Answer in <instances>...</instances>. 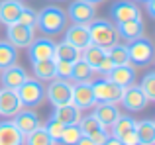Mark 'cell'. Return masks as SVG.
I'll return each instance as SVG.
<instances>
[{
	"mask_svg": "<svg viewBox=\"0 0 155 145\" xmlns=\"http://www.w3.org/2000/svg\"><path fill=\"white\" fill-rule=\"evenodd\" d=\"M45 98L51 102V106H63V104H71L73 98V82L67 79H59L55 76L49 80V86L45 88Z\"/></svg>",
	"mask_w": 155,
	"mask_h": 145,
	"instance_id": "277c9868",
	"label": "cell"
},
{
	"mask_svg": "<svg viewBox=\"0 0 155 145\" xmlns=\"http://www.w3.org/2000/svg\"><path fill=\"white\" fill-rule=\"evenodd\" d=\"M120 102L124 104V108L130 110V112H141L147 106L149 100H147V96L143 94L140 84H130V86H126L124 90H122Z\"/></svg>",
	"mask_w": 155,
	"mask_h": 145,
	"instance_id": "ba28073f",
	"label": "cell"
},
{
	"mask_svg": "<svg viewBox=\"0 0 155 145\" xmlns=\"http://www.w3.org/2000/svg\"><path fill=\"white\" fill-rule=\"evenodd\" d=\"M22 108H24V104L20 100L18 92L14 88H4L2 86V90H0V116L14 118Z\"/></svg>",
	"mask_w": 155,
	"mask_h": 145,
	"instance_id": "9c48e42d",
	"label": "cell"
},
{
	"mask_svg": "<svg viewBox=\"0 0 155 145\" xmlns=\"http://www.w3.org/2000/svg\"><path fill=\"white\" fill-rule=\"evenodd\" d=\"M112 67H114V61L108 57V55H106V57L102 59V63H100V67H98V72H102V75H106V72H108L110 69H112Z\"/></svg>",
	"mask_w": 155,
	"mask_h": 145,
	"instance_id": "ab89813d",
	"label": "cell"
},
{
	"mask_svg": "<svg viewBox=\"0 0 155 145\" xmlns=\"http://www.w3.org/2000/svg\"><path fill=\"white\" fill-rule=\"evenodd\" d=\"M16 92H18L22 104L28 108H35L45 100V86H43V82L38 79H30V76L16 88Z\"/></svg>",
	"mask_w": 155,
	"mask_h": 145,
	"instance_id": "3957f363",
	"label": "cell"
},
{
	"mask_svg": "<svg viewBox=\"0 0 155 145\" xmlns=\"http://www.w3.org/2000/svg\"><path fill=\"white\" fill-rule=\"evenodd\" d=\"M81 135H83V131H81L79 124H67V126L63 127V131H61L59 141L63 145H75L77 141H79Z\"/></svg>",
	"mask_w": 155,
	"mask_h": 145,
	"instance_id": "d6a6232c",
	"label": "cell"
},
{
	"mask_svg": "<svg viewBox=\"0 0 155 145\" xmlns=\"http://www.w3.org/2000/svg\"><path fill=\"white\" fill-rule=\"evenodd\" d=\"M104 57H106V49L100 47V45H94V43H88V45L81 51V59L87 61L88 65L92 67V71H98V67H100V63H102Z\"/></svg>",
	"mask_w": 155,
	"mask_h": 145,
	"instance_id": "cb8c5ba5",
	"label": "cell"
},
{
	"mask_svg": "<svg viewBox=\"0 0 155 145\" xmlns=\"http://www.w3.org/2000/svg\"><path fill=\"white\" fill-rule=\"evenodd\" d=\"M28 76H30L28 71L24 69V67H20V65L14 63V65H10V67H6V69L0 71V82H2L4 88H14L16 90Z\"/></svg>",
	"mask_w": 155,
	"mask_h": 145,
	"instance_id": "2e32d148",
	"label": "cell"
},
{
	"mask_svg": "<svg viewBox=\"0 0 155 145\" xmlns=\"http://www.w3.org/2000/svg\"><path fill=\"white\" fill-rule=\"evenodd\" d=\"M0 145H24V134L14 122H0Z\"/></svg>",
	"mask_w": 155,
	"mask_h": 145,
	"instance_id": "44dd1931",
	"label": "cell"
},
{
	"mask_svg": "<svg viewBox=\"0 0 155 145\" xmlns=\"http://www.w3.org/2000/svg\"><path fill=\"white\" fill-rule=\"evenodd\" d=\"M104 76L108 80H112L114 84H118L120 88H126V86H130V84H134V80H136V67H134L132 63L114 65Z\"/></svg>",
	"mask_w": 155,
	"mask_h": 145,
	"instance_id": "8fae6325",
	"label": "cell"
},
{
	"mask_svg": "<svg viewBox=\"0 0 155 145\" xmlns=\"http://www.w3.org/2000/svg\"><path fill=\"white\" fill-rule=\"evenodd\" d=\"M65 41L71 43L73 47L83 51L84 47L91 43V34H88V26H83V24H73L71 27H67L65 31Z\"/></svg>",
	"mask_w": 155,
	"mask_h": 145,
	"instance_id": "ac0fdd59",
	"label": "cell"
},
{
	"mask_svg": "<svg viewBox=\"0 0 155 145\" xmlns=\"http://www.w3.org/2000/svg\"><path fill=\"white\" fill-rule=\"evenodd\" d=\"M94 106L96 108H94L92 114H94L96 120H98L106 130H108V127L118 120V116H120L118 106H116V104H110V102H98V104H94Z\"/></svg>",
	"mask_w": 155,
	"mask_h": 145,
	"instance_id": "d6986e66",
	"label": "cell"
},
{
	"mask_svg": "<svg viewBox=\"0 0 155 145\" xmlns=\"http://www.w3.org/2000/svg\"><path fill=\"white\" fill-rule=\"evenodd\" d=\"M141 90H143V94L147 96V100H155V72L149 71L145 72V76L141 79Z\"/></svg>",
	"mask_w": 155,
	"mask_h": 145,
	"instance_id": "836d02e7",
	"label": "cell"
},
{
	"mask_svg": "<svg viewBox=\"0 0 155 145\" xmlns=\"http://www.w3.org/2000/svg\"><path fill=\"white\" fill-rule=\"evenodd\" d=\"M24 145H55V141L51 139V135L47 134L45 127L39 126L28 135H24Z\"/></svg>",
	"mask_w": 155,
	"mask_h": 145,
	"instance_id": "f1b7e54d",
	"label": "cell"
},
{
	"mask_svg": "<svg viewBox=\"0 0 155 145\" xmlns=\"http://www.w3.org/2000/svg\"><path fill=\"white\" fill-rule=\"evenodd\" d=\"M91 88H92V94H94V102H110V104H118L122 98V90L124 88H120L118 84H114L112 80H108L104 76V79L100 80H94V82H91Z\"/></svg>",
	"mask_w": 155,
	"mask_h": 145,
	"instance_id": "8992f818",
	"label": "cell"
},
{
	"mask_svg": "<svg viewBox=\"0 0 155 145\" xmlns=\"http://www.w3.org/2000/svg\"><path fill=\"white\" fill-rule=\"evenodd\" d=\"M136 137L140 145H155V122L153 120H141L136 122Z\"/></svg>",
	"mask_w": 155,
	"mask_h": 145,
	"instance_id": "7402d4cb",
	"label": "cell"
},
{
	"mask_svg": "<svg viewBox=\"0 0 155 145\" xmlns=\"http://www.w3.org/2000/svg\"><path fill=\"white\" fill-rule=\"evenodd\" d=\"M71 104L79 110H88L94 106V94H92L91 82H73V98Z\"/></svg>",
	"mask_w": 155,
	"mask_h": 145,
	"instance_id": "4fadbf2b",
	"label": "cell"
},
{
	"mask_svg": "<svg viewBox=\"0 0 155 145\" xmlns=\"http://www.w3.org/2000/svg\"><path fill=\"white\" fill-rule=\"evenodd\" d=\"M88 34H91V43L100 47H110L112 43L118 41V34H116V26L112 22L104 18H94L88 24Z\"/></svg>",
	"mask_w": 155,
	"mask_h": 145,
	"instance_id": "7a4b0ae2",
	"label": "cell"
},
{
	"mask_svg": "<svg viewBox=\"0 0 155 145\" xmlns=\"http://www.w3.org/2000/svg\"><path fill=\"white\" fill-rule=\"evenodd\" d=\"M137 2H145V0H137Z\"/></svg>",
	"mask_w": 155,
	"mask_h": 145,
	"instance_id": "f6af8a7d",
	"label": "cell"
},
{
	"mask_svg": "<svg viewBox=\"0 0 155 145\" xmlns=\"http://www.w3.org/2000/svg\"><path fill=\"white\" fill-rule=\"evenodd\" d=\"M118 139L122 141V145H140L137 143V137H136V130L126 134V135H122V137H118Z\"/></svg>",
	"mask_w": 155,
	"mask_h": 145,
	"instance_id": "f35d334b",
	"label": "cell"
},
{
	"mask_svg": "<svg viewBox=\"0 0 155 145\" xmlns=\"http://www.w3.org/2000/svg\"><path fill=\"white\" fill-rule=\"evenodd\" d=\"M53 59L55 61H59V59H63V61H77V59H81V49L73 47L71 43H67L63 39L61 43H55V55H53Z\"/></svg>",
	"mask_w": 155,
	"mask_h": 145,
	"instance_id": "4316f807",
	"label": "cell"
},
{
	"mask_svg": "<svg viewBox=\"0 0 155 145\" xmlns=\"http://www.w3.org/2000/svg\"><path fill=\"white\" fill-rule=\"evenodd\" d=\"M75 145H96V143L92 141V139L88 137V135H81V137H79V141H77Z\"/></svg>",
	"mask_w": 155,
	"mask_h": 145,
	"instance_id": "b9f144b4",
	"label": "cell"
},
{
	"mask_svg": "<svg viewBox=\"0 0 155 145\" xmlns=\"http://www.w3.org/2000/svg\"><path fill=\"white\" fill-rule=\"evenodd\" d=\"M35 22H38V12H35L34 8L24 6L22 12H20V16H18V24L28 26V27H35Z\"/></svg>",
	"mask_w": 155,
	"mask_h": 145,
	"instance_id": "e575fe53",
	"label": "cell"
},
{
	"mask_svg": "<svg viewBox=\"0 0 155 145\" xmlns=\"http://www.w3.org/2000/svg\"><path fill=\"white\" fill-rule=\"evenodd\" d=\"M65 12H67V20H71L73 24H83V26H88L96 18L94 6L84 0H73Z\"/></svg>",
	"mask_w": 155,
	"mask_h": 145,
	"instance_id": "52a82bcc",
	"label": "cell"
},
{
	"mask_svg": "<svg viewBox=\"0 0 155 145\" xmlns=\"http://www.w3.org/2000/svg\"><path fill=\"white\" fill-rule=\"evenodd\" d=\"M55 61V59H53ZM71 69H73V61H63V59H59V61H55V75L59 76V79H71Z\"/></svg>",
	"mask_w": 155,
	"mask_h": 145,
	"instance_id": "8d00e7d4",
	"label": "cell"
},
{
	"mask_svg": "<svg viewBox=\"0 0 155 145\" xmlns=\"http://www.w3.org/2000/svg\"><path fill=\"white\" fill-rule=\"evenodd\" d=\"M110 130H112V134L110 135H114V137H122V135H126V134H130V131H134L136 130V120L132 118V116H118V120L110 126Z\"/></svg>",
	"mask_w": 155,
	"mask_h": 145,
	"instance_id": "83f0119b",
	"label": "cell"
},
{
	"mask_svg": "<svg viewBox=\"0 0 155 145\" xmlns=\"http://www.w3.org/2000/svg\"><path fill=\"white\" fill-rule=\"evenodd\" d=\"M128 55H130V63L134 67H145L153 61V43L147 37H137L134 41H130L128 45Z\"/></svg>",
	"mask_w": 155,
	"mask_h": 145,
	"instance_id": "5b68a950",
	"label": "cell"
},
{
	"mask_svg": "<svg viewBox=\"0 0 155 145\" xmlns=\"http://www.w3.org/2000/svg\"><path fill=\"white\" fill-rule=\"evenodd\" d=\"M84 2H88V4H92V6H96V4L104 2V0H84Z\"/></svg>",
	"mask_w": 155,
	"mask_h": 145,
	"instance_id": "ee69618b",
	"label": "cell"
},
{
	"mask_svg": "<svg viewBox=\"0 0 155 145\" xmlns=\"http://www.w3.org/2000/svg\"><path fill=\"white\" fill-rule=\"evenodd\" d=\"M88 137L92 139L96 145H102L106 139H108V130H100V131H96V134H92V135H88Z\"/></svg>",
	"mask_w": 155,
	"mask_h": 145,
	"instance_id": "74e56055",
	"label": "cell"
},
{
	"mask_svg": "<svg viewBox=\"0 0 155 145\" xmlns=\"http://www.w3.org/2000/svg\"><path fill=\"white\" fill-rule=\"evenodd\" d=\"M51 118L59 120V122L65 124V126H67V124H79L81 110H79V108H75L73 104H63V106H55Z\"/></svg>",
	"mask_w": 155,
	"mask_h": 145,
	"instance_id": "d4e9b609",
	"label": "cell"
},
{
	"mask_svg": "<svg viewBox=\"0 0 155 145\" xmlns=\"http://www.w3.org/2000/svg\"><path fill=\"white\" fill-rule=\"evenodd\" d=\"M22 8H24L22 0H2L0 2V22L4 26L18 22V16L22 12Z\"/></svg>",
	"mask_w": 155,
	"mask_h": 145,
	"instance_id": "ffe728a7",
	"label": "cell"
},
{
	"mask_svg": "<svg viewBox=\"0 0 155 145\" xmlns=\"http://www.w3.org/2000/svg\"><path fill=\"white\" fill-rule=\"evenodd\" d=\"M92 75H94L92 67L87 61H83V59H77V61H73L71 79L69 80H73V82H88L92 79Z\"/></svg>",
	"mask_w": 155,
	"mask_h": 145,
	"instance_id": "484cf974",
	"label": "cell"
},
{
	"mask_svg": "<svg viewBox=\"0 0 155 145\" xmlns=\"http://www.w3.org/2000/svg\"><path fill=\"white\" fill-rule=\"evenodd\" d=\"M6 35H8V41L14 47H30V43L34 41V27L14 22V24H8Z\"/></svg>",
	"mask_w": 155,
	"mask_h": 145,
	"instance_id": "7c38bea8",
	"label": "cell"
},
{
	"mask_svg": "<svg viewBox=\"0 0 155 145\" xmlns=\"http://www.w3.org/2000/svg\"><path fill=\"white\" fill-rule=\"evenodd\" d=\"M12 122H14V126L18 127L24 135H28L30 131H34L35 127L41 126L39 116H38V112H35L34 108H22V110L14 116V120H12Z\"/></svg>",
	"mask_w": 155,
	"mask_h": 145,
	"instance_id": "5bb4252c",
	"label": "cell"
},
{
	"mask_svg": "<svg viewBox=\"0 0 155 145\" xmlns=\"http://www.w3.org/2000/svg\"><path fill=\"white\" fill-rule=\"evenodd\" d=\"M106 55L114 61V65H124L130 63V55H128V45L124 43H112L110 47H106Z\"/></svg>",
	"mask_w": 155,
	"mask_h": 145,
	"instance_id": "4dcf8cb0",
	"label": "cell"
},
{
	"mask_svg": "<svg viewBox=\"0 0 155 145\" xmlns=\"http://www.w3.org/2000/svg\"><path fill=\"white\" fill-rule=\"evenodd\" d=\"M110 16L114 22H126V20L141 18V12L134 0H118L110 6Z\"/></svg>",
	"mask_w": 155,
	"mask_h": 145,
	"instance_id": "30bf717a",
	"label": "cell"
},
{
	"mask_svg": "<svg viewBox=\"0 0 155 145\" xmlns=\"http://www.w3.org/2000/svg\"><path fill=\"white\" fill-rule=\"evenodd\" d=\"M55 55V41L49 37H34L30 43V59L31 61H43V59H53Z\"/></svg>",
	"mask_w": 155,
	"mask_h": 145,
	"instance_id": "9a60e30c",
	"label": "cell"
},
{
	"mask_svg": "<svg viewBox=\"0 0 155 145\" xmlns=\"http://www.w3.org/2000/svg\"><path fill=\"white\" fill-rule=\"evenodd\" d=\"M43 127L47 130V134L51 135V139H53V141H59V137H61V131H63L65 124H61L59 120H55V118H49V122H47Z\"/></svg>",
	"mask_w": 155,
	"mask_h": 145,
	"instance_id": "d590c367",
	"label": "cell"
},
{
	"mask_svg": "<svg viewBox=\"0 0 155 145\" xmlns=\"http://www.w3.org/2000/svg\"><path fill=\"white\" fill-rule=\"evenodd\" d=\"M31 71L35 79L41 82H49L55 79V61L53 59H43V61H31Z\"/></svg>",
	"mask_w": 155,
	"mask_h": 145,
	"instance_id": "603a6c76",
	"label": "cell"
},
{
	"mask_svg": "<svg viewBox=\"0 0 155 145\" xmlns=\"http://www.w3.org/2000/svg\"><path fill=\"white\" fill-rule=\"evenodd\" d=\"M102 145H122V141L118 137H114V135H108V139H106Z\"/></svg>",
	"mask_w": 155,
	"mask_h": 145,
	"instance_id": "7bdbcfd3",
	"label": "cell"
},
{
	"mask_svg": "<svg viewBox=\"0 0 155 145\" xmlns=\"http://www.w3.org/2000/svg\"><path fill=\"white\" fill-rule=\"evenodd\" d=\"M143 31H145V27H143L141 18L126 20V22H116V34H118V37L126 39V41H134V39L141 37Z\"/></svg>",
	"mask_w": 155,
	"mask_h": 145,
	"instance_id": "e0dca14e",
	"label": "cell"
},
{
	"mask_svg": "<svg viewBox=\"0 0 155 145\" xmlns=\"http://www.w3.org/2000/svg\"><path fill=\"white\" fill-rule=\"evenodd\" d=\"M145 8H147V14L155 18V0H145Z\"/></svg>",
	"mask_w": 155,
	"mask_h": 145,
	"instance_id": "60d3db41",
	"label": "cell"
},
{
	"mask_svg": "<svg viewBox=\"0 0 155 145\" xmlns=\"http://www.w3.org/2000/svg\"><path fill=\"white\" fill-rule=\"evenodd\" d=\"M79 127H81V131H83V135H92V134H96V131H100V130H106L102 124L96 120L94 114H88V116H84V118H81L79 120Z\"/></svg>",
	"mask_w": 155,
	"mask_h": 145,
	"instance_id": "1f68e13d",
	"label": "cell"
},
{
	"mask_svg": "<svg viewBox=\"0 0 155 145\" xmlns=\"http://www.w3.org/2000/svg\"><path fill=\"white\" fill-rule=\"evenodd\" d=\"M35 27H39L47 35L61 34L67 27V12L59 6H45L43 10L38 12Z\"/></svg>",
	"mask_w": 155,
	"mask_h": 145,
	"instance_id": "6da1fadb",
	"label": "cell"
},
{
	"mask_svg": "<svg viewBox=\"0 0 155 145\" xmlns=\"http://www.w3.org/2000/svg\"><path fill=\"white\" fill-rule=\"evenodd\" d=\"M18 61V47H14L10 41H0V71L14 65Z\"/></svg>",
	"mask_w": 155,
	"mask_h": 145,
	"instance_id": "f546056e",
	"label": "cell"
}]
</instances>
